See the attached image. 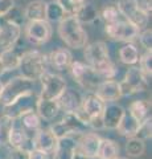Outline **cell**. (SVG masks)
I'll use <instances>...</instances> for the list:
<instances>
[{
    "mask_svg": "<svg viewBox=\"0 0 152 159\" xmlns=\"http://www.w3.org/2000/svg\"><path fill=\"white\" fill-rule=\"evenodd\" d=\"M83 57H85L87 65H90L97 72H99L103 80L115 78L118 69L111 61L109 47L105 41H95L87 44L83 48Z\"/></svg>",
    "mask_w": 152,
    "mask_h": 159,
    "instance_id": "1",
    "label": "cell"
},
{
    "mask_svg": "<svg viewBox=\"0 0 152 159\" xmlns=\"http://www.w3.org/2000/svg\"><path fill=\"white\" fill-rule=\"evenodd\" d=\"M58 36L72 49H83L89 44V34L74 15H66L57 27Z\"/></svg>",
    "mask_w": 152,
    "mask_h": 159,
    "instance_id": "2",
    "label": "cell"
},
{
    "mask_svg": "<svg viewBox=\"0 0 152 159\" xmlns=\"http://www.w3.org/2000/svg\"><path fill=\"white\" fill-rule=\"evenodd\" d=\"M105 106L106 103L94 92H90L85 97H82L81 107L74 114L93 130H102L103 129L102 116Z\"/></svg>",
    "mask_w": 152,
    "mask_h": 159,
    "instance_id": "3",
    "label": "cell"
},
{
    "mask_svg": "<svg viewBox=\"0 0 152 159\" xmlns=\"http://www.w3.org/2000/svg\"><path fill=\"white\" fill-rule=\"evenodd\" d=\"M48 66L49 60L46 54L37 49H32V51L23 52L17 69L20 70L21 76L36 82L44 73L48 72Z\"/></svg>",
    "mask_w": 152,
    "mask_h": 159,
    "instance_id": "4",
    "label": "cell"
},
{
    "mask_svg": "<svg viewBox=\"0 0 152 159\" xmlns=\"http://www.w3.org/2000/svg\"><path fill=\"white\" fill-rule=\"evenodd\" d=\"M32 92H35V81L21 76V74L12 77L6 84H3V89L0 93V105H9L19 97Z\"/></svg>",
    "mask_w": 152,
    "mask_h": 159,
    "instance_id": "5",
    "label": "cell"
},
{
    "mask_svg": "<svg viewBox=\"0 0 152 159\" xmlns=\"http://www.w3.org/2000/svg\"><path fill=\"white\" fill-rule=\"evenodd\" d=\"M73 80L87 92H94L95 88L103 81V77L94 68L82 61H73L69 66Z\"/></svg>",
    "mask_w": 152,
    "mask_h": 159,
    "instance_id": "6",
    "label": "cell"
},
{
    "mask_svg": "<svg viewBox=\"0 0 152 159\" xmlns=\"http://www.w3.org/2000/svg\"><path fill=\"white\" fill-rule=\"evenodd\" d=\"M115 6L122 15V17L132 23L139 31H143L144 28L148 27L151 15L140 8L139 0H118Z\"/></svg>",
    "mask_w": 152,
    "mask_h": 159,
    "instance_id": "7",
    "label": "cell"
},
{
    "mask_svg": "<svg viewBox=\"0 0 152 159\" xmlns=\"http://www.w3.org/2000/svg\"><path fill=\"white\" fill-rule=\"evenodd\" d=\"M49 129L58 139L66 135H81V134L86 133L90 127L86 123H83L74 113H65L60 121L53 123Z\"/></svg>",
    "mask_w": 152,
    "mask_h": 159,
    "instance_id": "8",
    "label": "cell"
},
{
    "mask_svg": "<svg viewBox=\"0 0 152 159\" xmlns=\"http://www.w3.org/2000/svg\"><path fill=\"white\" fill-rule=\"evenodd\" d=\"M151 78L145 77L143 72L139 69V66H130L124 74L123 81H120L122 96L128 97L136 93H143L147 90Z\"/></svg>",
    "mask_w": 152,
    "mask_h": 159,
    "instance_id": "9",
    "label": "cell"
},
{
    "mask_svg": "<svg viewBox=\"0 0 152 159\" xmlns=\"http://www.w3.org/2000/svg\"><path fill=\"white\" fill-rule=\"evenodd\" d=\"M53 28L52 24L46 20H36L27 21L24 27V39L32 45H44L52 39Z\"/></svg>",
    "mask_w": 152,
    "mask_h": 159,
    "instance_id": "10",
    "label": "cell"
},
{
    "mask_svg": "<svg viewBox=\"0 0 152 159\" xmlns=\"http://www.w3.org/2000/svg\"><path fill=\"white\" fill-rule=\"evenodd\" d=\"M38 81L41 84V90L38 94V98L41 99H57L67 88L65 78L60 74L49 70L44 73Z\"/></svg>",
    "mask_w": 152,
    "mask_h": 159,
    "instance_id": "11",
    "label": "cell"
},
{
    "mask_svg": "<svg viewBox=\"0 0 152 159\" xmlns=\"http://www.w3.org/2000/svg\"><path fill=\"white\" fill-rule=\"evenodd\" d=\"M139 29L126 19H119L112 24H105V33L114 41L119 43H134L138 40Z\"/></svg>",
    "mask_w": 152,
    "mask_h": 159,
    "instance_id": "12",
    "label": "cell"
},
{
    "mask_svg": "<svg viewBox=\"0 0 152 159\" xmlns=\"http://www.w3.org/2000/svg\"><path fill=\"white\" fill-rule=\"evenodd\" d=\"M37 98H38V96L35 92L24 94V96L19 97L17 99H15V101L12 103H9V105L2 106L3 116H7L12 119H19L23 114L32 111V110H36Z\"/></svg>",
    "mask_w": 152,
    "mask_h": 159,
    "instance_id": "13",
    "label": "cell"
},
{
    "mask_svg": "<svg viewBox=\"0 0 152 159\" xmlns=\"http://www.w3.org/2000/svg\"><path fill=\"white\" fill-rule=\"evenodd\" d=\"M21 25L0 19V48H12L21 37Z\"/></svg>",
    "mask_w": 152,
    "mask_h": 159,
    "instance_id": "14",
    "label": "cell"
},
{
    "mask_svg": "<svg viewBox=\"0 0 152 159\" xmlns=\"http://www.w3.org/2000/svg\"><path fill=\"white\" fill-rule=\"evenodd\" d=\"M94 93L99 97L105 103L110 102H116L118 99H120L122 97V89L119 81H116L115 78L112 80H103L99 85L95 88Z\"/></svg>",
    "mask_w": 152,
    "mask_h": 159,
    "instance_id": "15",
    "label": "cell"
},
{
    "mask_svg": "<svg viewBox=\"0 0 152 159\" xmlns=\"http://www.w3.org/2000/svg\"><path fill=\"white\" fill-rule=\"evenodd\" d=\"M126 110L123 106H120L116 102L106 103L103 116H102V122H103V129L106 130H116L118 125L120 123L122 118L124 117Z\"/></svg>",
    "mask_w": 152,
    "mask_h": 159,
    "instance_id": "16",
    "label": "cell"
},
{
    "mask_svg": "<svg viewBox=\"0 0 152 159\" xmlns=\"http://www.w3.org/2000/svg\"><path fill=\"white\" fill-rule=\"evenodd\" d=\"M101 143V137L97 133H83L77 139V148L80 150L87 159H94L97 157V151Z\"/></svg>",
    "mask_w": 152,
    "mask_h": 159,
    "instance_id": "17",
    "label": "cell"
},
{
    "mask_svg": "<svg viewBox=\"0 0 152 159\" xmlns=\"http://www.w3.org/2000/svg\"><path fill=\"white\" fill-rule=\"evenodd\" d=\"M60 110L63 113H76L81 107L82 103V96L81 93L72 88H66L62 92V94L57 98Z\"/></svg>",
    "mask_w": 152,
    "mask_h": 159,
    "instance_id": "18",
    "label": "cell"
},
{
    "mask_svg": "<svg viewBox=\"0 0 152 159\" xmlns=\"http://www.w3.org/2000/svg\"><path fill=\"white\" fill-rule=\"evenodd\" d=\"M33 142H35V148L42 150L48 154H52L57 145V137L53 134L50 129H38L33 135Z\"/></svg>",
    "mask_w": 152,
    "mask_h": 159,
    "instance_id": "19",
    "label": "cell"
},
{
    "mask_svg": "<svg viewBox=\"0 0 152 159\" xmlns=\"http://www.w3.org/2000/svg\"><path fill=\"white\" fill-rule=\"evenodd\" d=\"M77 148V139L73 135L61 137L57 139L56 148L53 150V159H72Z\"/></svg>",
    "mask_w": 152,
    "mask_h": 159,
    "instance_id": "20",
    "label": "cell"
},
{
    "mask_svg": "<svg viewBox=\"0 0 152 159\" xmlns=\"http://www.w3.org/2000/svg\"><path fill=\"white\" fill-rule=\"evenodd\" d=\"M23 52H24L23 48L19 47V41L12 48L3 49V52L0 53V61H2L6 72H13L19 68Z\"/></svg>",
    "mask_w": 152,
    "mask_h": 159,
    "instance_id": "21",
    "label": "cell"
},
{
    "mask_svg": "<svg viewBox=\"0 0 152 159\" xmlns=\"http://www.w3.org/2000/svg\"><path fill=\"white\" fill-rule=\"evenodd\" d=\"M36 111L40 116L42 121H53L60 113V106H58L57 99H41L37 98L36 102Z\"/></svg>",
    "mask_w": 152,
    "mask_h": 159,
    "instance_id": "22",
    "label": "cell"
},
{
    "mask_svg": "<svg viewBox=\"0 0 152 159\" xmlns=\"http://www.w3.org/2000/svg\"><path fill=\"white\" fill-rule=\"evenodd\" d=\"M49 64L57 70H66L73 62V54L67 48H57L48 56Z\"/></svg>",
    "mask_w": 152,
    "mask_h": 159,
    "instance_id": "23",
    "label": "cell"
},
{
    "mask_svg": "<svg viewBox=\"0 0 152 159\" xmlns=\"http://www.w3.org/2000/svg\"><path fill=\"white\" fill-rule=\"evenodd\" d=\"M16 121L19 122V125L25 130V133L29 137H33L38 129L42 127L41 126L42 119L40 118V116L37 114L36 110H32V111H28L25 114H23V116L19 119H16Z\"/></svg>",
    "mask_w": 152,
    "mask_h": 159,
    "instance_id": "24",
    "label": "cell"
},
{
    "mask_svg": "<svg viewBox=\"0 0 152 159\" xmlns=\"http://www.w3.org/2000/svg\"><path fill=\"white\" fill-rule=\"evenodd\" d=\"M45 8L46 2L44 0H33L28 3L24 8V17L27 21H36V20H45Z\"/></svg>",
    "mask_w": 152,
    "mask_h": 159,
    "instance_id": "25",
    "label": "cell"
},
{
    "mask_svg": "<svg viewBox=\"0 0 152 159\" xmlns=\"http://www.w3.org/2000/svg\"><path fill=\"white\" fill-rule=\"evenodd\" d=\"M118 56H119V61L122 64H124L127 66H134L139 61L140 53H139V49L135 44L126 43V45H123L119 49Z\"/></svg>",
    "mask_w": 152,
    "mask_h": 159,
    "instance_id": "26",
    "label": "cell"
},
{
    "mask_svg": "<svg viewBox=\"0 0 152 159\" xmlns=\"http://www.w3.org/2000/svg\"><path fill=\"white\" fill-rule=\"evenodd\" d=\"M119 157V145L109 138H101V143L97 151L98 159H115Z\"/></svg>",
    "mask_w": 152,
    "mask_h": 159,
    "instance_id": "27",
    "label": "cell"
},
{
    "mask_svg": "<svg viewBox=\"0 0 152 159\" xmlns=\"http://www.w3.org/2000/svg\"><path fill=\"white\" fill-rule=\"evenodd\" d=\"M128 114L139 122L151 116V102L147 99H135L128 105Z\"/></svg>",
    "mask_w": 152,
    "mask_h": 159,
    "instance_id": "28",
    "label": "cell"
},
{
    "mask_svg": "<svg viewBox=\"0 0 152 159\" xmlns=\"http://www.w3.org/2000/svg\"><path fill=\"white\" fill-rule=\"evenodd\" d=\"M139 125H140V122L138 119H135L132 116L126 113L124 117L122 118L120 123L118 125L116 131L119 133V135H122V137L131 138V137H135V134L139 129Z\"/></svg>",
    "mask_w": 152,
    "mask_h": 159,
    "instance_id": "29",
    "label": "cell"
},
{
    "mask_svg": "<svg viewBox=\"0 0 152 159\" xmlns=\"http://www.w3.org/2000/svg\"><path fill=\"white\" fill-rule=\"evenodd\" d=\"M66 11L63 9V7L61 6L56 0H52V2L46 3V8H45V20L48 23H60L61 20L66 16Z\"/></svg>",
    "mask_w": 152,
    "mask_h": 159,
    "instance_id": "30",
    "label": "cell"
},
{
    "mask_svg": "<svg viewBox=\"0 0 152 159\" xmlns=\"http://www.w3.org/2000/svg\"><path fill=\"white\" fill-rule=\"evenodd\" d=\"M81 24H93L98 19V8L94 4L85 3L83 6L74 13Z\"/></svg>",
    "mask_w": 152,
    "mask_h": 159,
    "instance_id": "31",
    "label": "cell"
},
{
    "mask_svg": "<svg viewBox=\"0 0 152 159\" xmlns=\"http://www.w3.org/2000/svg\"><path fill=\"white\" fill-rule=\"evenodd\" d=\"M28 137L29 135L25 133V130L19 125L17 121H15V125L11 129L8 135V146L11 148H20Z\"/></svg>",
    "mask_w": 152,
    "mask_h": 159,
    "instance_id": "32",
    "label": "cell"
},
{
    "mask_svg": "<svg viewBox=\"0 0 152 159\" xmlns=\"http://www.w3.org/2000/svg\"><path fill=\"white\" fill-rule=\"evenodd\" d=\"M126 152L128 158H139L145 152V141L136 137L127 138L126 142Z\"/></svg>",
    "mask_w": 152,
    "mask_h": 159,
    "instance_id": "33",
    "label": "cell"
},
{
    "mask_svg": "<svg viewBox=\"0 0 152 159\" xmlns=\"http://www.w3.org/2000/svg\"><path fill=\"white\" fill-rule=\"evenodd\" d=\"M98 17L105 24H112L122 19V15L118 11L115 4H106L102 9H98Z\"/></svg>",
    "mask_w": 152,
    "mask_h": 159,
    "instance_id": "34",
    "label": "cell"
},
{
    "mask_svg": "<svg viewBox=\"0 0 152 159\" xmlns=\"http://www.w3.org/2000/svg\"><path fill=\"white\" fill-rule=\"evenodd\" d=\"M15 121L16 119H12L2 114L0 117V145H8V135L15 125Z\"/></svg>",
    "mask_w": 152,
    "mask_h": 159,
    "instance_id": "35",
    "label": "cell"
},
{
    "mask_svg": "<svg viewBox=\"0 0 152 159\" xmlns=\"http://www.w3.org/2000/svg\"><path fill=\"white\" fill-rule=\"evenodd\" d=\"M139 69L145 77L151 78L152 77V51H145L143 54L139 57Z\"/></svg>",
    "mask_w": 152,
    "mask_h": 159,
    "instance_id": "36",
    "label": "cell"
},
{
    "mask_svg": "<svg viewBox=\"0 0 152 159\" xmlns=\"http://www.w3.org/2000/svg\"><path fill=\"white\" fill-rule=\"evenodd\" d=\"M135 137L139 138V139H143V141L151 139V137H152V118H151V116H148L144 121L140 122L139 129H138V131H136Z\"/></svg>",
    "mask_w": 152,
    "mask_h": 159,
    "instance_id": "37",
    "label": "cell"
},
{
    "mask_svg": "<svg viewBox=\"0 0 152 159\" xmlns=\"http://www.w3.org/2000/svg\"><path fill=\"white\" fill-rule=\"evenodd\" d=\"M3 19L7 20V21L19 24V25L23 27L24 21H25V17H24V9L20 8V7H17V6H13V7L6 13V16H4Z\"/></svg>",
    "mask_w": 152,
    "mask_h": 159,
    "instance_id": "38",
    "label": "cell"
},
{
    "mask_svg": "<svg viewBox=\"0 0 152 159\" xmlns=\"http://www.w3.org/2000/svg\"><path fill=\"white\" fill-rule=\"evenodd\" d=\"M138 40H139L141 48H144V51H152V31H151V28L147 27L143 31H140Z\"/></svg>",
    "mask_w": 152,
    "mask_h": 159,
    "instance_id": "39",
    "label": "cell"
},
{
    "mask_svg": "<svg viewBox=\"0 0 152 159\" xmlns=\"http://www.w3.org/2000/svg\"><path fill=\"white\" fill-rule=\"evenodd\" d=\"M6 159H29L28 152L21 148H11Z\"/></svg>",
    "mask_w": 152,
    "mask_h": 159,
    "instance_id": "40",
    "label": "cell"
},
{
    "mask_svg": "<svg viewBox=\"0 0 152 159\" xmlns=\"http://www.w3.org/2000/svg\"><path fill=\"white\" fill-rule=\"evenodd\" d=\"M15 6V0H0V19L6 16V13Z\"/></svg>",
    "mask_w": 152,
    "mask_h": 159,
    "instance_id": "41",
    "label": "cell"
},
{
    "mask_svg": "<svg viewBox=\"0 0 152 159\" xmlns=\"http://www.w3.org/2000/svg\"><path fill=\"white\" fill-rule=\"evenodd\" d=\"M28 158L29 159H49V154L42 150H38V148H33V150L28 152Z\"/></svg>",
    "mask_w": 152,
    "mask_h": 159,
    "instance_id": "42",
    "label": "cell"
},
{
    "mask_svg": "<svg viewBox=\"0 0 152 159\" xmlns=\"http://www.w3.org/2000/svg\"><path fill=\"white\" fill-rule=\"evenodd\" d=\"M139 6L144 12L151 15L152 11V0H139Z\"/></svg>",
    "mask_w": 152,
    "mask_h": 159,
    "instance_id": "43",
    "label": "cell"
},
{
    "mask_svg": "<svg viewBox=\"0 0 152 159\" xmlns=\"http://www.w3.org/2000/svg\"><path fill=\"white\" fill-rule=\"evenodd\" d=\"M72 159H87L83 154L78 150V148H76V151H74V154H73V157H72Z\"/></svg>",
    "mask_w": 152,
    "mask_h": 159,
    "instance_id": "44",
    "label": "cell"
},
{
    "mask_svg": "<svg viewBox=\"0 0 152 159\" xmlns=\"http://www.w3.org/2000/svg\"><path fill=\"white\" fill-rule=\"evenodd\" d=\"M6 73V69H4V66H3V64H2V61H0V77L3 76V74Z\"/></svg>",
    "mask_w": 152,
    "mask_h": 159,
    "instance_id": "45",
    "label": "cell"
},
{
    "mask_svg": "<svg viewBox=\"0 0 152 159\" xmlns=\"http://www.w3.org/2000/svg\"><path fill=\"white\" fill-rule=\"evenodd\" d=\"M115 159H130L128 157H116Z\"/></svg>",
    "mask_w": 152,
    "mask_h": 159,
    "instance_id": "46",
    "label": "cell"
},
{
    "mask_svg": "<svg viewBox=\"0 0 152 159\" xmlns=\"http://www.w3.org/2000/svg\"><path fill=\"white\" fill-rule=\"evenodd\" d=\"M56 2H58L60 4H63V3H65V0H56Z\"/></svg>",
    "mask_w": 152,
    "mask_h": 159,
    "instance_id": "47",
    "label": "cell"
},
{
    "mask_svg": "<svg viewBox=\"0 0 152 159\" xmlns=\"http://www.w3.org/2000/svg\"><path fill=\"white\" fill-rule=\"evenodd\" d=\"M2 89H3V84H2V81H0V93H2Z\"/></svg>",
    "mask_w": 152,
    "mask_h": 159,
    "instance_id": "48",
    "label": "cell"
}]
</instances>
